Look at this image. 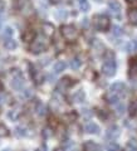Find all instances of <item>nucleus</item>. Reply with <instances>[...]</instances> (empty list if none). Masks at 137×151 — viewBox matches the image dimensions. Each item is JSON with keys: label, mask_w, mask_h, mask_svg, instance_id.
Wrapping results in <instances>:
<instances>
[{"label": "nucleus", "mask_w": 137, "mask_h": 151, "mask_svg": "<svg viewBox=\"0 0 137 151\" xmlns=\"http://www.w3.org/2000/svg\"><path fill=\"white\" fill-rule=\"evenodd\" d=\"M84 98H86V94H84V91L83 89H79V91H77L74 93L73 96V101L77 102V103H82L84 101Z\"/></svg>", "instance_id": "16"}, {"label": "nucleus", "mask_w": 137, "mask_h": 151, "mask_svg": "<svg viewBox=\"0 0 137 151\" xmlns=\"http://www.w3.org/2000/svg\"><path fill=\"white\" fill-rule=\"evenodd\" d=\"M79 8H81L82 12L86 13V12L89 10V8L91 6H89V3L87 1V0H79Z\"/></svg>", "instance_id": "27"}, {"label": "nucleus", "mask_w": 137, "mask_h": 151, "mask_svg": "<svg viewBox=\"0 0 137 151\" xmlns=\"http://www.w3.org/2000/svg\"><path fill=\"white\" fill-rule=\"evenodd\" d=\"M81 64H82V62L78 58H74V59L70 60V68L72 69H78L79 67H81Z\"/></svg>", "instance_id": "30"}, {"label": "nucleus", "mask_w": 137, "mask_h": 151, "mask_svg": "<svg viewBox=\"0 0 137 151\" xmlns=\"http://www.w3.org/2000/svg\"><path fill=\"white\" fill-rule=\"evenodd\" d=\"M10 101H11V98L8 93L0 94V105H8V103H10Z\"/></svg>", "instance_id": "24"}, {"label": "nucleus", "mask_w": 137, "mask_h": 151, "mask_svg": "<svg viewBox=\"0 0 137 151\" xmlns=\"http://www.w3.org/2000/svg\"><path fill=\"white\" fill-rule=\"evenodd\" d=\"M48 45H49L48 40H47L45 38H43V37H39V38H37V39L32 43L29 50L32 52L33 54H39V53H42V52L47 50Z\"/></svg>", "instance_id": "1"}, {"label": "nucleus", "mask_w": 137, "mask_h": 151, "mask_svg": "<svg viewBox=\"0 0 137 151\" xmlns=\"http://www.w3.org/2000/svg\"><path fill=\"white\" fill-rule=\"evenodd\" d=\"M127 1H135V0H127Z\"/></svg>", "instance_id": "46"}, {"label": "nucleus", "mask_w": 137, "mask_h": 151, "mask_svg": "<svg viewBox=\"0 0 137 151\" xmlns=\"http://www.w3.org/2000/svg\"><path fill=\"white\" fill-rule=\"evenodd\" d=\"M106 100H107L108 103H111V105H116V103H118L120 97H118V94H117V93H113L112 92V94H107Z\"/></svg>", "instance_id": "19"}, {"label": "nucleus", "mask_w": 137, "mask_h": 151, "mask_svg": "<svg viewBox=\"0 0 137 151\" xmlns=\"http://www.w3.org/2000/svg\"><path fill=\"white\" fill-rule=\"evenodd\" d=\"M49 82H54V77H53V76H49Z\"/></svg>", "instance_id": "44"}, {"label": "nucleus", "mask_w": 137, "mask_h": 151, "mask_svg": "<svg viewBox=\"0 0 137 151\" xmlns=\"http://www.w3.org/2000/svg\"><path fill=\"white\" fill-rule=\"evenodd\" d=\"M32 94H33V91L30 88H27V89H24L23 91V93H22V97L23 98H30L32 97Z\"/></svg>", "instance_id": "36"}, {"label": "nucleus", "mask_w": 137, "mask_h": 151, "mask_svg": "<svg viewBox=\"0 0 137 151\" xmlns=\"http://www.w3.org/2000/svg\"><path fill=\"white\" fill-rule=\"evenodd\" d=\"M1 23H3V20H1V19H0V27H1Z\"/></svg>", "instance_id": "45"}, {"label": "nucleus", "mask_w": 137, "mask_h": 151, "mask_svg": "<svg viewBox=\"0 0 137 151\" xmlns=\"http://www.w3.org/2000/svg\"><path fill=\"white\" fill-rule=\"evenodd\" d=\"M126 52H128V53H132V52L137 50V40H130L128 43L126 44Z\"/></svg>", "instance_id": "21"}, {"label": "nucleus", "mask_w": 137, "mask_h": 151, "mask_svg": "<svg viewBox=\"0 0 137 151\" xmlns=\"http://www.w3.org/2000/svg\"><path fill=\"white\" fill-rule=\"evenodd\" d=\"M73 79H70L69 77H64V78H62L59 81V83H58V89L59 91H65V89H68L69 87H72L73 86Z\"/></svg>", "instance_id": "8"}, {"label": "nucleus", "mask_w": 137, "mask_h": 151, "mask_svg": "<svg viewBox=\"0 0 137 151\" xmlns=\"http://www.w3.org/2000/svg\"><path fill=\"white\" fill-rule=\"evenodd\" d=\"M42 60H43V62H40L42 64H48L49 63V58H45V59H42Z\"/></svg>", "instance_id": "42"}, {"label": "nucleus", "mask_w": 137, "mask_h": 151, "mask_svg": "<svg viewBox=\"0 0 137 151\" xmlns=\"http://www.w3.org/2000/svg\"><path fill=\"white\" fill-rule=\"evenodd\" d=\"M127 147H128L130 150H133V151H136L137 150V141L136 140H133V139H131L128 142H127Z\"/></svg>", "instance_id": "33"}, {"label": "nucleus", "mask_w": 137, "mask_h": 151, "mask_svg": "<svg viewBox=\"0 0 137 151\" xmlns=\"http://www.w3.org/2000/svg\"><path fill=\"white\" fill-rule=\"evenodd\" d=\"M4 47L8 49V50H13V49H15L18 44H16V42L11 39V38H8V39L5 40V43H4Z\"/></svg>", "instance_id": "17"}, {"label": "nucleus", "mask_w": 137, "mask_h": 151, "mask_svg": "<svg viewBox=\"0 0 137 151\" xmlns=\"http://www.w3.org/2000/svg\"><path fill=\"white\" fill-rule=\"evenodd\" d=\"M19 115H20V111H19V110H13V111H9L8 117L11 121H16L19 119Z\"/></svg>", "instance_id": "25"}, {"label": "nucleus", "mask_w": 137, "mask_h": 151, "mask_svg": "<svg viewBox=\"0 0 137 151\" xmlns=\"http://www.w3.org/2000/svg\"><path fill=\"white\" fill-rule=\"evenodd\" d=\"M14 134H15V136H18V137H24L27 135V130L24 127H16L15 131H14Z\"/></svg>", "instance_id": "28"}, {"label": "nucleus", "mask_w": 137, "mask_h": 151, "mask_svg": "<svg viewBox=\"0 0 137 151\" xmlns=\"http://www.w3.org/2000/svg\"><path fill=\"white\" fill-rule=\"evenodd\" d=\"M82 113H83V116H87V117H89L92 115V112H89V110H83Z\"/></svg>", "instance_id": "39"}, {"label": "nucleus", "mask_w": 137, "mask_h": 151, "mask_svg": "<svg viewBox=\"0 0 137 151\" xmlns=\"http://www.w3.org/2000/svg\"><path fill=\"white\" fill-rule=\"evenodd\" d=\"M42 32H43V34L45 37H53L54 35V25L53 24H50V23H44L43 25H42Z\"/></svg>", "instance_id": "9"}, {"label": "nucleus", "mask_w": 137, "mask_h": 151, "mask_svg": "<svg viewBox=\"0 0 137 151\" xmlns=\"http://www.w3.org/2000/svg\"><path fill=\"white\" fill-rule=\"evenodd\" d=\"M4 8H5V1H4V0H0V13L4 10Z\"/></svg>", "instance_id": "38"}, {"label": "nucleus", "mask_w": 137, "mask_h": 151, "mask_svg": "<svg viewBox=\"0 0 137 151\" xmlns=\"http://www.w3.org/2000/svg\"><path fill=\"white\" fill-rule=\"evenodd\" d=\"M112 33H113V35L120 37V35L123 34V29H122L121 27H118V25H115V27L112 28Z\"/></svg>", "instance_id": "31"}, {"label": "nucleus", "mask_w": 137, "mask_h": 151, "mask_svg": "<svg viewBox=\"0 0 137 151\" xmlns=\"http://www.w3.org/2000/svg\"><path fill=\"white\" fill-rule=\"evenodd\" d=\"M13 29L10 27H6L5 29H4V32H3V38H5V39H8V38H11V35H13Z\"/></svg>", "instance_id": "32"}, {"label": "nucleus", "mask_w": 137, "mask_h": 151, "mask_svg": "<svg viewBox=\"0 0 137 151\" xmlns=\"http://www.w3.org/2000/svg\"><path fill=\"white\" fill-rule=\"evenodd\" d=\"M50 1L53 3V4H58V3H60V1H62V0H50Z\"/></svg>", "instance_id": "43"}, {"label": "nucleus", "mask_w": 137, "mask_h": 151, "mask_svg": "<svg viewBox=\"0 0 137 151\" xmlns=\"http://www.w3.org/2000/svg\"><path fill=\"white\" fill-rule=\"evenodd\" d=\"M108 149L110 150H121V146L117 145L116 142H113V141H111L110 145H108Z\"/></svg>", "instance_id": "37"}, {"label": "nucleus", "mask_w": 137, "mask_h": 151, "mask_svg": "<svg viewBox=\"0 0 137 151\" xmlns=\"http://www.w3.org/2000/svg\"><path fill=\"white\" fill-rule=\"evenodd\" d=\"M127 18H128V22L131 24L137 25V9H130L127 13Z\"/></svg>", "instance_id": "15"}, {"label": "nucleus", "mask_w": 137, "mask_h": 151, "mask_svg": "<svg viewBox=\"0 0 137 151\" xmlns=\"http://www.w3.org/2000/svg\"><path fill=\"white\" fill-rule=\"evenodd\" d=\"M84 150H88V151H91V150H100L101 149V146L100 145H97V144H94L93 141H88V142L84 144Z\"/></svg>", "instance_id": "22"}, {"label": "nucleus", "mask_w": 137, "mask_h": 151, "mask_svg": "<svg viewBox=\"0 0 137 151\" xmlns=\"http://www.w3.org/2000/svg\"><path fill=\"white\" fill-rule=\"evenodd\" d=\"M0 91H1V83H0Z\"/></svg>", "instance_id": "47"}, {"label": "nucleus", "mask_w": 137, "mask_h": 151, "mask_svg": "<svg viewBox=\"0 0 137 151\" xmlns=\"http://www.w3.org/2000/svg\"><path fill=\"white\" fill-rule=\"evenodd\" d=\"M60 34L67 42H74L78 38V30L75 29L74 25H62L60 28Z\"/></svg>", "instance_id": "2"}, {"label": "nucleus", "mask_w": 137, "mask_h": 151, "mask_svg": "<svg viewBox=\"0 0 137 151\" xmlns=\"http://www.w3.org/2000/svg\"><path fill=\"white\" fill-rule=\"evenodd\" d=\"M54 17L58 19V20H64V19H67L68 13H67V10H64V9H58V10L54 13Z\"/></svg>", "instance_id": "18"}, {"label": "nucleus", "mask_w": 137, "mask_h": 151, "mask_svg": "<svg viewBox=\"0 0 137 151\" xmlns=\"http://www.w3.org/2000/svg\"><path fill=\"white\" fill-rule=\"evenodd\" d=\"M64 69H65V63L62 62V60H59V62H57L54 64V73H60Z\"/></svg>", "instance_id": "23"}, {"label": "nucleus", "mask_w": 137, "mask_h": 151, "mask_svg": "<svg viewBox=\"0 0 137 151\" xmlns=\"http://www.w3.org/2000/svg\"><path fill=\"white\" fill-rule=\"evenodd\" d=\"M35 111H37V113L39 116H44L47 113V107H45V105H43V103H38Z\"/></svg>", "instance_id": "26"}, {"label": "nucleus", "mask_w": 137, "mask_h": 151, "mask_svg": "<svg viewBox=\"0 0 137 151\" xmlns=\"http://www.w3.org/2000/svg\"><path fill=\"white\" fill-rule=\"evenodd\" d=\"M111 91L113 93H125L126 91V87H125V83H122V82H116V83H113L112 86H111Z\"/></svg>", "instance_id": "12"}, {"label": "nucleus", "mask_w": 137, "mask_h": 151, "mask_svg": "<svg viewBox=\"0 0 137 151\" xmlns=\"http://www.w3.org/2000/svg\"><path fill=\"white\" fill-rule=\"evenodd\" d=\"M97 1H98V3H101V1H102V0H97Z\"/></svg>", "instance_id": "48"}, {"label": "nucleus", "mask_w": 137, "mask_h": 151, "mask_svg": "<svg viewBox=\"0 0 137 151\" xmlns=\"http://www.w3.org/2000/svg\"><path fill=\"white\" fill-rule=\"evenodd\" d=\"M84 131L91 135H98L100 134V126L93 124V122H88V124L84 126Z\"/></svg>", "instance_id": "10"}, {"label": "nucleus", "mask_w": 137, "mask_h": 151, "mask_svg": "<svg viewBox=\"0 0 137 151\" xmlns=\"http://www.w3.org/2000/svg\"><path fill=\"white\" fill-rule=\"evenodd\" d=\"M75 119H77V115L73 112V113H68V115H65L64 116V120H68L67 122H73L75 121Z\"/></svg>", "instance_id": "35"}, {"label": "nucleus", "mask_w": 137, "mask_h": 151, "mask_svg": "<svg viewBox=\"0 0 137 151\" xmlns=\"http://www.w3.org/2000/svg\"><path fill=\"white\" fill-rule=\"evenodd\" d=\"M18 9L23 14H30L33 12V5L30 0H18Z\"/></svg>", "instance_id": "5"}, {"label": "nucleus", "mask_w": 137, "mask_h": 151, "mask_svg": "<svg viewBox=\"0 0 137 151\" xmlns=\"http://www.w3.org/2000/svg\"><path fill=\"white\" fill-rule=\"evenodd\" d=\"M102 72L103 74H106L107 77H113L116 74V63L112 59L106 60L102 65Z\"/></svg>", "instance_id": "4"}, {"label": "nucleus", "mask_w": 137, "mask_h": 151, "mask_svg": "<svg viewBox=\"0 0 137 151\" xmlns=\"http://www.w3.org/2000/svg\"><path fill=\"white\" fill-rule=\"evenodd\" d=\"M125 112V106L123 105H120V103H116V113L117 116H122Z\"/></svg>", "instance_id": "34"}, {"label": "nucleus", "mask_w": 137, "mask_h": 151, "mask_svg": "<svg viewBox=\"0 0 137 151\" xmlns=\"http://www.w3.org/2000/svg\"><path fill=\"white\" fill-rule=\"evenodd\" d=\"M108 5H110V10H111V14L112 15H117L120 18V15H118V13L121 12V4L118 3V1H115V0H113V1H110V4H108Z\"/></svg>", "instance_id": "11"}, {"label": "nucleus", "mask_w": 137, "mask_h": 151, "mask_svg": "<svg viewBox=\"0 0 137 151\" xmlns=\"http://www.w3.org/2000/svg\"><path fill=\"white\" fill-rule=\"evenodd\" d=\"M120 129L117 126H111L110 129L106 131V139L108 140H116L120 136Z\"/></svg>", "instance_id": "7"}, {"label": "nucleus", "mask_w": 137, "mask_h": 151, "mask_svg": "<svg viewBox=\"0 0 137 151\" xmlns=\"http://www.w3.org/2000/svg\"><path fill=\"white\" fill-rule=\"evenodd\" d=\"M32 77L35 81V83H38V84L43 82V74H42L40 72H38V70H35V69L32 70Z\"/></svg>", "instance_id": "20"}, {"label": "nucleus", "mask_w": 137, "mask_h": 151, "mask_svg": "<svg viewBox=\"0 0 137 151\" xmlns=\"http://www.w3.org/2000/svg\"><path fill=\"white\" fill-rule=\"evenodd\" d=\"M22 38H23V40H24V42H32V40H34V38H35V32L33 30V29H27V30L22 34Z\"/></svg>", "instance_id": "14"}, {"label": "nucleus", "mask_w": 137, "mask_h": 151, "mask_svg": "<svg viewBox=\"0 0 137 151\" xmlns=\"http://www.w3.org/2000/svg\"><path fill=\"white\" fill-rule=\"evenodd\" d=\"M93 23H94L96 29L100 32H106V30H108V28H110V19H108V17L103 15V14L94 15Z\"/></svg>", "instance_id": "3"}, {"label": "nucleus", "mask_w": 137, "mask_h": 151, "mask_svg": "<svg viewBox=\"0 0 137 151\" xmlns=\"http://www.w3.org/2000/svg\"><path fill=\"white\" fill-rule=\"evenodd\" d=\"M135 112H137V111H135V105H132V106L130 107V115H131V116H133V115H135Z\"/></svg>", "instance_id": "40"}, {"label": "nucleus", "mask_w": 137, "mask_h": 151, "mask_svg": "<svg viewBox=\"0 0 137 151\" xmlns=\"http://www.w3.org/2000/svg\"><path fill=\"white\" fill-rule=\"evenodd\" d=\"M128 76L130 78H137V59H132L128 68Z\"/></svg>", "instance_id": "13"}, {"label": "nucleus", "mask_w": 137, "mask_h": 151, "mask_svg": "<svg viewBox=\"0 0 137 151\" xmlns=\"http://www.w3.org/2000/svg\"><path fill=\"white\" fill-rule=\"evenodd\" d=\"M23 86H24V79H23L22 74L19 73V72L14 73V78H13V81H11V87L14 89H22Z\"/></svg>", "instance_id": "6"}, {"label": "nucleus", "mask_w": 137, "mask_h": 151, "mask_svg": "<svg viewBox=\"0 0 137 151\" xmlns=\"http://www.w3.org/2000/svg\"><path fill=\"white\" fill-rule=\"evenodd\" d=\"M6 136H9V130L8 127L5 125L0 124V137H6Z\"/></svg>", "instance_id": "29"}, {"label": "nucleus", "mask_w": 137, "mask_h": 151, "mask_svg": "<svg viewBox=\"0 0 137 151\" xmlns=\"http://www.w3.org/2000/svg\"><path fill=\"white\" fill-rule=\"evenodd\" d=\"M88 24H89L88 19H83V22H82V25H83V27H88Z\"/></svg>", "instance_id": "41"}]
</instances>
